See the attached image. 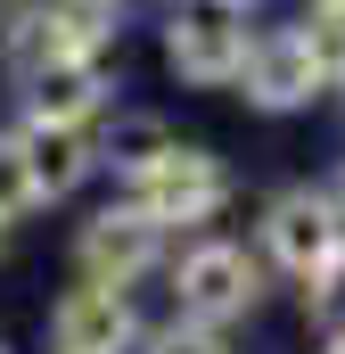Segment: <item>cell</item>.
Returning a JSON list of instances; mask_svg holds the SVG:
<instances>
[{"mask_svg":"<svg viewBox=\"0 0 345 354\" xmlns=\"http://www.w3.org/2000/svg\"><path fill=\"white\" fill-rule=\"evenodd\" d=\"M165 313L181 322H197V330H239V322H255L263 297H271V272H263L255 239H239V231H197V239H172L165 256Z\"/></svg>","mask_w":345,"mask_h":354,"instance_id":"obj_1","label":"cell"},{"mask_svg":"<svg viewBox=\"0 0 345 354\" xmlns=\"http://www.w3.org/2000/svg\"><path fill=\"white\" fill-rule=\"evenodd\" d=\"M115 198H124L132 214H148L165 239H197V231H222V214L239 206V174H230L222 149L172 140L165 157H148L140 174L115 181Z\"/></svg>","mask_w":345,"mask_h":354,"instance_id":"obj_2","label":"cell"},{"mask_svg":"<svg viewBox=\"0 0 345 354\" xmlns=\"http://www.w3.org/2000/svg\"><path fill=\"white\" fill-rule=\"evenodd\" d=\"M124 0H8L0 8V75H33L58 58H115Z\"/></svg>","mask_w":345,"mask_h":354,"instance_id":"obj_3","label":"cell"},{"mask_svg":"<svg viewBox=\"0 0 345 354\" xmlns=\"http://www.w3.org/2000/svg\"><path fill=\"white\" fill-rule=\"evenodd\" d=\"M247 239H255V256H263L271 280L304 288V280L345 248V206H337L329 181H279L255 206V231H247Z\"/></svg>","mask_w":345,"mask_h":354,"instance_id":"obj_4","label":"cell"},{"mask_svg":"<svg viewBox=\"0 0 345 354\" xmlns=\"http://www.w3.org/2000/svg\"><path fill=\"white\" fill-rule=\"evenodd\" d=\"M329 91H337V83H329V66L313 58L304 25H296V17H255L230 99H247L255 115H313Z\"/></svg>","mask_w":345,"mask_h":354,"instance_id":"obj_5","label":"cell"},{"mask_svg":"<svg viewBox=\"0 0 345 354\" xmlns=\"http://www.w3.org/2000/svg\"><path fill=\"white\" fill-rule=\"evenodd\" d=\"M247 33H255V17L214 8V0H165L157 8V58L181 91H230L239 58H247Z\"/></svg>","mask_w":345,"mask_h":354,"instance_id":"obj_6","label":"cell"},{"mask_svg":"<svg viewBox=\"0 0 345 354\" xmlns=\"http://www.w3.org/2000/svg\"><path fill=\"white\" fill-rule=\"evenodd\" d=\"M148 330L140 288H107V280H66L41 313V354H132Z\"/></svg>","mask_w":345,"mask_h":354,"instance_id":"obj_7","label":"cell"},{"mask_svg":"<svg viewBox=\"0 0 345 354\" xmlns=\"http://www.w3.org/2000/svg\"><path fill=\"white\" fill-rule=\"evenodd\" d=\"M172 239L148 223V214H132L124 198H99L83 223H75V280H107V288H148L157 272H165Z\"/></svg>","mask_w":345,"mask_h":354,"instance_id":"obj_8","label":"cell"},{"mask_svg":"<svg viewBox=\"0 0 345 354\" xmlns=\"http://www.w3.org/2000/svg\"><path fill=\"white\" fill-rule=\"evenodd\" d=\"M8 91H17V124H107L124 107L115 58H58V66L17 75Z\"/></svg>","mask_w":345,"mask_h":354,"instance_id":"obj_9","label":"cell"},{"mask_svg":"<svg viewBox=\"0 0 345 354\" xmlns=\"http://www.w3.org/2000/svg\"><path fill=\"white\" fill-rule=\"evenodd\" d=\"M17 149H25V174H33L41 214L50 206H75L90 181H107V165H99V124H17Z\"/></svg>","mask_w":345,"mask_h":354,"instance_id":"obj_10","label":"cell"},{"mask_svg":"<svg viewBox=\"0 0 345 354\" xmlns=\"http://www.w3.org/2000/svg\"><path fill=\"white\" fill-rule=\"evenodd\" d=\"M172 140V115H157V107H115L107 124H99V165H107V181H124V174H140L148 157H165Z\"/></svg>","mask_w":345,"mask_h":354,"instance_id":"obj_11","label":"cell"},{"mask_svg":"<svg viewBox=\"0 0 345 354\" xmlns=\"http://www.w3.org/2000/svg\"><path fill=\"white\" fill-rule=\"evenodd\" d=\"M296 305H304V330H313V346H321V338H345V248H337L321 272H313L304 288H296Z\"/></svg>","mask_w":345,"mask_h":354,"instance_id":"obj_12","label":"cell"},{"mask_svg":"<svg viewBox=\"0 0 345 354\" xmlns=\"http://www.w3.org/2000/svg\"><path fill=\"white\" fill-rule=\"evenodd\" d=\"M41 214V198H33V174H25V149H17V124L0 115V223L17 231V223H33Z\"/></svg>","mask_w":345,"mask_h":354,"instance_id":"obj_13","label":"cell"},{"mask_svg":"<svg viewBox=\"0 0 345 354\" xmlns=\"http://www.w3.org/2000/svg\"><path fill=\"white\" fill-rule=\"evenodd\" d=\"M132 354H230V338H222V330H197V322H181V313H157Z\"/></svg>","mask_w":345,"mask_h":354,"instance_id":"obj_14","label":"cell"},{"mask_svg":"<svg viewBox=\"0 0 345 354\" xmlns=\"http://www.w3.org/2000/svg\"><path fill=\"white\" fill-rule=\"evenodd\" d=\"M296 25H304V41H313V58L329 66V83L345 91V8H296Z\"/></svg>","mask_w":345,"mask_h":354,"instance_id":"obj_15","label":"cell"},{"mask_svg":"<svg viewBox=\"0 0 345 354\" xmlns=\"http://www.w3.org/2000/svg\"><path fill=\"white\" fill-rule=\"evenodd\" d=\"M214 8H239V17H263L271 0H214Z\"/></svg>","mask_w":345,"mask_h":354,"instance_id":"obj_16","label":"cell"},{"mask_svg":"<svg viewBox=\"0 0 345 354\" xmlns=\"http://www.w3.org/2000/svg\"><path fill=\"white\" fill-rule=\"evenodd\" d=\"M329 189H337V206H345V157H337V174H329Z\"/></svg>","mask_w":345,"mask_h":354,"instance_id":"obj_17","label":"cell"},{"mask_svg":"<svg viewBox=\"0 0 345 354\" xmlns=\"http://www.w3.org/2000/svg\"><path fill=\"white\" fill-rule=\"evenodd\" d=\"M313 354H345V338H321V346H313Z\"/></svg>","mask_w":345,"mask_h":354,"instance_id":"obj_18","label":"cell"},{"mask_svg":"<svg viewBox=\"0 0 345 354\" xmlns=\"http://www.w3.org/2000/svg\"><path fill=\"white\" fill-rule=\"evenodd\" d=\"M304 8H345V0H304Z\"/></svg>","mask_w":345,"mask_h":354,"instance_id":"obj_19","label":"cell"},{"mask_svg":"<svg viewBox=\"0 0 345 354\" xmlns=\"http://www.w3.org/2000/svg\"><path fill=\"white\" fill-rule=\"evenodd\" d=\"M0 256H8V223H0Z\"/></svg>","mask_w":345,"mask_h":354,"instance_id":"obj_20","label":"cell"},{"mask_svg":"<svg viewBox=\"0 0 345 354\" xmlns=\"http://www.w3.org/2000/svg\"><path fill=\"white\" fill-rule=\"evenodd\" d=\"M0 354H8V330H0Z\"/></svg>","mask_w":345,"mask_h":354,"instance_id":"obj_21","label":"cell"},{"mask_svg":"<svg viewBox=\"0 0 345 354\" xmlns=\"http://www.w3.org/2000/svg\"><path fill=\"white\" fill-rule=\"evenodd\" d=\"M0 8H8V0H0Z\"/></svg>","mask_w":345,"mask_h":354,"instance_id":"obj_22","label":"cell"},{"mask_svg":"<svg viewBox=\"0 0 345 354\" xmlns=\"http://www.w3.org/2000/svg\"><path fill=\"white\" fill-rule=\"evenodd\" d=\"M124 8H132V0H124Z\"/></svg>","mask_w":345,"mask_h":354,"instance_id":"obj_23","label":"cell"}]
</instances>
